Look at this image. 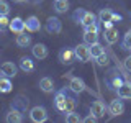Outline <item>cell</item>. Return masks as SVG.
Wrapping results in <instances>:
<instances>
[{
  "instance_id": "cell-1",
  "label": "cell",
  "mask_w": 131,
  "mask_h": 123,
  "mask_svg": "<svg viewBox=\"0 0 131 123\" xmlns=\"http://www.w3.org/2000/svg\"><path fill=\"white\" fill-rule=\"evenodd\" d=\"M30 118H31V121H35V123H43V121H46L48 120V112H46V108L44 107H33V108L30 110Z\"/></svg>"
},
{
  "instance_id": "cell-2",
  "label": "cell",
  "mask_w": 131,
  "mask_h": 123,
  "mask_svg": "<svg viewBox=\"0 0 131 123\" xmlns=\"http://www.w3.org/2000/svg\"><path fill=\"white\" fill-rule=\"evenodd\" d=\"M75 57L77 61H80V63H89L90 59H92V56H90V46L87 43L84 44H79V46H75Z\"/></svg>"
},
{
  "instance_id": "cell-3",
  "label": "cell",
  "mask_w": 131,
  "mask_h": 123,
  "mask_svg": "<svg viewBox=\"0 0 131 123\" xmlns=\"http://www.w3.org/2000/svg\"><path fill=\"white\" fill-rule=\"evenodd\" d=\"M98 41V26L97 23L92 25V26H87L84 28V43L87 44H93Z\"/></svg>"
},
{
  "instance_id": "cell-4",
  "label": "cell",
  "mask_w": 131,
  "mask_h": 123,
  "mask_svg": "<svg viewBox=\"0 0 131 123\" xmlns=\"http://www.w3.org/2000/svg\"><path fill=\"white\" fill-rule=\"evenodd\" d=\"M46 31L48 33H52V35L61 33V31H62V23H61V20L56 18V16L48 18V22H46Z\"/></svg>"
},
{
  "instance_id": "cell-5",
  "label": "cell",
  "mask_w": 131,
  "mask_h": 123,
  "mask_svg": "<svg viewBox=\"0 0 131 123\" xmlns=\"http://www.w3.org/2000/svg\"><path fill=\"white\" fill-rule=\"evenodd\" d=\"M69 89H71L74 94H82V92H85L87 85H85V82L82 79H79V77H72L71 82H69Z\"/></svg>"
},
{
  "instance_id": "cell-6",
  "label": "cell",
  "mask_w": 131,
  "mask_h": 123,
  "mask_svg": "<svg viewBox=\"0 0 131 123\" xmlns=\"http://www.w3.org/2000/svg\"><path fill=\"white\" fill-rule=\"evenodd\" d=\"M77 57H75V51L74 49H62V51L59 53V61L62 64H72L74 61H75Z\"/></svg>"
},
{
  "instance_id": "cell-7",
  "label": "cell",
  "mask_w": 131,
  "mask_h": 123,
  "mask_svg": "<svg viewBox=\"0 0 131 123\" xmlns=\"http://www.w3.org/2000/svg\"><path fill=\"white\" fill-rule=\"evenodd\" d=\"M10 28L13 33H16V35H20V33H23L25 30H26V23H25V20H21L20 16H16V18L10 20Z\"/></svg>"
},
{
  "instance_id": "cell-8",
  "label": "cell",
  "mask_w": 131,
  "mask_h": 123,
  "mask_svg": "<svg viewBox=\"0 0 131 123\" xmlns=\"http://www.w3.org/2000/svg\"><path fill=\"white\" fill-rule=\"evenodd\" d=\"M31 53L36 59H46L48 57V48H46V44H43V43L35 44V46L31 48Z\"/></svg>"
},
{
  "instance_id": "cell-9",
  "label": "cell",
  "mask_w": 131,
  "mask_h": 123,
  "mask_svg": "<svg viewBox=\"0 0 131 123\" xmlns=\"http://www.w3.org/2000/svg\"><path fill=\"white\" fill-rule=\"evenodd\" d=\"M103 38H105V41H106L108 44H115V43L118 41V30H116V28H113V26L105 28Z\"/></svg>"
},
{
  "instance_id": "cell-10",
  "label": "cell",
  "mask_w": 131,
  "mask_h": 123,
  "mask_svg": "<svg viewBox=\"0 0 131 123\" xmlns=\"http://www.w3.org/2000/svg\"><path fill=\"white\" fill-rule=\"evenodd\" d=\"M116 92H118V98L129 100L131 98V82H123L120 87L116 89Z\"/></svg>"
},
{
  "instance_id": "cell-11",
  "label": "cell",
  "mask_w": 131,
  "mask_h": 123,
  "mask_svg": "<svg viewBox=\"0 0 131 123\" xmlns=\"http://www.w3.org/2000/svg\"><path fill=\"white\" fill-rule=\"evenodd\" d=\"M25 23H26V31H30V33H36L41 30V23H39L38 16H30V18H26Z\"/></svg>"
},
{
  "instance_id": "cell-12",
  "label": "cell",
  "mask_w": 131,
  "mask_h": 123,
  "mask_svg": "<svg viewBox=\"0 0 131 123\" xmlns=\"http://www.w3.org/2000/svg\"><path fill=\"white\" fill-rule=\"evenodd\" d=\"M108 110H110V113H112L113 117H118V115H121L123 112H125V105H123L121 100H118V98H116V100H112Z\"/></svg>"
},
{
  "instance_id": "cell-13",
  "label": "cell",
  "mask_w": 131,
  "mask_h": 123,
  "mask_svg": "<svg viewBox=\"0 0 131 123\" xmlns=\"http://www.w3.org/2000/svg\"><path fill=\"white\" fill-rule=\"evenodd\" d=\"M5 120H7L8 123H21V121H23V115H21V112H20V110L12 108L10 112L7 113Z\"/></svg>"
},
{
  "instance_id": "cell-14",
  "label": "cell",
  "mask_w": 131,
  "mask_h": 123,
  "mask_svg": "<svg viewBox=\"0 0 131 123\" xmlns=\"http://www.w3.org/2000/svg\"><path fill=\"white\" fill-rule=\"evenodd\" d=\"M90 113L92 115H95L97 118H102L105 115V105L102 104L100 100H95L92 104V107H90Z\"/></svg>"
},
{
  "instance_id": "cell-15",
  "label": "cell",
  "mask_w": 131,
  "mask_h": 123,
  "mask_svg": "<svg viewBox=\"0 0 131 123\" xmlns=\"http://www.w3.org/2000/svg\"><path fill=\"white\" fill-rule=\"evenodd\" d=\"M2 72H3V76H7V77H15L16 76V66L13 63H10V61H7V63H3L2 66Z\"/></svg>"
},
{
  "instance_id": "cell-16",
  "label": "cell",
  "mask_w": 131,
  "mask_h": 123,
  "mask_svg": "<svg viewBox=\"0 0 131 123\" xmlns=\"http://www.w3.org/2000/svg\"><path fill=\"white\" fill-rule=\"evenodd\" d=\"M66 100H67V95L64 92H57L56 98H54V105L59 112H66Z\"/></svg>"
},
{
  "instance_id": "cell-17",
  "label": "cell",
  "mask_w": 131,
  "mask_h": 123,
  "mask_svg": "<svg viewBox=\"0 0 131 123\" xmlns=\"http://www.w3.org/2000/svg\"><path fill=\"white\" fill-rule=\"evenodd\" d=\"M97 23V16L92 13V12H85L84 16H82V20H80V25L84 28H87V26H92V25H95Z\"/></svg>"
},
{
  "instance_id": "cell-18",
  "label": "cell",
  "mask_w": 131,
  "mask_h": 123,
  "mask_svg": "<svg viewBox=\"0 0 131 123\" xmlns=\"http://www.w3.org/2000/svg\"><path fill=\"white\" fill-rule=\"evenodd\" d=\"M39 89L46 94L52 92V90H54V82H52L51 77H43V79L39 80Z\"/></svg>"
},
{
  "instance_id": "cell-19",
  "label": "cell",
  "mask_w": 131,
  "mask_h": 123,
  "mask_svg": "<svg viewBox=\"0 0 131 123\" xmlns=\"http://www.w3.org/2000/svg\"><path fill=\"white\" fill-rule=\"evenodd\" d=\"M113 12L110 10V8H103V10L100 12V13H98V18H100V22L102 23H113Z\"/></svg>"
},
{
  "instance_id": "cell-20",
  "label": "cell",
  "mask_w": 131,
  "mask_h": 123,
  "mask_svg": "<svg viewBox=\"0 0 131 123\" xmlns=\"http://www.w3.org/2000/svg\"><path fill=\"white\" fill-rule=\"evenodd\" d=\"M20 67H21V71H25V72H33L35 71L33 61L30 59V57H26V56H23L21 59H20Z\"/></svg>"
},
{
  "instance_id": "cell-21",
  "label": "cell",
  "mask_w": 131,
  "mask_h": 123,
  "mask_svg": "<svg viewBox=\"0 0 131 123\" xmlns=\"http://www.w3.org/2000/svg\"><path fill=\"white\" fill-rule=\"evenodd\" d=\"M12 82H10V77H7V76H3V77H0V94H8V92H12Z\"/></svg>"
},
{
  "instance_id": "cell-22",
  "label": "cell",
  "mask_w": 131,
  "mask_h": 123,
  "mask_svg": "<svg viewBox=\"0 0 131 123\" xmlns=\"http://www.w3.org/2000/svg\"><path fill=\"white\" fill-rule=\"evenodd\" d=\"M89 46H90V56H92L93 59H97L100 54H103V53H105V48L102 46L98 41H97V43H93V44H89Z\"/></svg>"
},
{
  "instance_id": "cell-23",
  "label": "cell",
  "mask_w": 131,
  "mask_h": 123,
  "mask_svg": "<svg viewBox=\"0 0 131 123\" xmlns=\"http://www.w3.org/2000/svg\"><path fill=\"white\" fill-rule=\"evenodd\" d=\"M16 44L21 46V48L30 46V44H31V36L30 35H25V31L20 33V35H16Z\"/></svg>"
},
{
  "instance_id": "cell-24",
  "label": "cell",
  "mask_w": 131,
  "mask_h": 123,
  "mask_svg": "<svg viewBox=\"0 0 131 123\" xmlns=\"http://www.w3.org/2000/svg\"><path fill=\"white\" fill-rule=\"evenodd\" d=\"M54 10L57 13H66L69 10V2L67 0H54Z\"/></svg>"
},
{
  "instance_id": "cell-25",
  "label": "cell",
  "mask_w": 131,
  "mask_h": 123,
  "mask_svg": "<svg viewBox=\"0 0 131 123\" xmlns=\"http://www.w3.org/2000/svg\"><path fill=\"white\" fill-rule=\"evenodd\" d=\"M75 107H77L75 98H74V97H67V100H66V113L75 112Z\"/></svg>"
},
{
  "instance_id": "cell-26",
  "label": "cell",
  "mask_w": 131,
  "mask_h": 123,
  "mask_svg": "<svg viewBox=\"0 0 131 123\" xmlns=\"http://www.w3.org/2000/svg\"><path fill=\"white\" fill-rule=\"evenodd\" d=\"M66 121L67 123H79V121H82V118L77 113L71 112V113H67V117H66Z\"/></svg>"
},
{
  "instance_id": "cell-27",
  "label": "cell",
  "mask_w": 131,
  "mask_h": 123,
  "mask_svg": "<svg viewBox=\"0 0 131 123\" xmlns=\"http://www.w3.org/2000/svg\"><path fill=\"white\" fill-rule=\"evenodd\" d=\"M10 26V20H8V15H0V30H5V28Z\"/></svg>"
},
{
  "instance_id": "cell-28",
  "label": "cell",
  "mask_w": 131,
  "mask_h": 123,
  "mask_svg": "<svg viewBox=\"0 0 131 123\" xmlns=\"http://www.w3.org/2000/svg\"><path fill=\"white\" fill-rule=\"evenodd\" d=\"M123 48L125 49H131V30L125 35V38H123Z\"/></svg>"
},
{
  "instance_id": "cell-29",
  "label": "cell",
  "mask_w": 131,
  "mask_h": 123,
  "mask_svg": "<svg viewBox=\"0 0 131 123\" xmlns=\"http://www.w3.org/2000/svg\"><path fill=\"white\" fill-rule=\"evenodd\" d=\"M10 13V5L3 0H0V15H8Z\"/></svg>"
},
{
  "instance_id": "cell-30",
  "label": "cell",
  "mask_w": 131,
  "mask_h": 123,
  "mask_svg": "<svg viewBox=\"0 0 131 123\" xmlns=\"http://www.w3.org/2000/svg\"><path fill=\"white\" fill-rule=\"evenodd\" d=\"M84 13H85L84 8H77L75 13H74V20H75L77 23H80V20H82V16H84Z\"/></svg>"
},
{
  "instance_id": "cell-31",
  "label": "cell",
  "mask_w": 131,
  "mask_h": 123,
  "mask_svg": "<svg viewBox=\"0 0 131 123\" xmlns=\"http://www.w3.org/2000/svg\"><path fill=\"white\" fill-rule=\"evenodd\" d=\"M97 64H98V66H106V64H108V57H106L105 53L97 57Z\"/></svg>"
},
{
  "instance_id": "cell-32",
  "label": "cell",
  "mask_w": 131,
  "mask_h": 123,
  "mask_svg": "<svg viewBox=\"0 0 131 123\" xmlns=\"http://www.w3.org/2000/svg\"><path fill=\"white\" fill-rule=\"evenodd\" d=\"M121 84H123V80L120 79V77H115V79L112 80V87H113V89H118Z\"/></svg>"
},
{
  "instance_id": "cell-33",
  "label": "cell",
  "mask_w": 131,
  "mask_h": 123,
  "mask_svg": "<svg viewBox=\"0 0 131 123\" xmlns=\"http://www.w3.org/2000/svg\"><path fill=\"white\" fill-rule=\"evenodd\" d=\"M125 67H126V71L131 72V56H128V57L125 59Z\"/></svg>"
},
{
  "instance_id": "cell-34",
  "label": "cell",
  "mask_w": 131,
  "mask_h": 123,
  "mask_svg": "<svg viewBox=\"0 0 131 123\" xmlns=\"http://www.w3.org/2000/svg\"><path fill=\"white\" fill-rule=\"evenodd\" d=\"M97 120H98V118L95 117V115H92V113H90V115H89V117H87V118H85V120H84V121H92V123H93V121H97Z\"/></svg>"
},
{
  "instance_id": "cell-35",
  "label": "cell",
  "mask_w": 131,
  "mask_h": 123,
  "mask_svg": "<svg viewBox=\"0 0 131 123\" xmlns=\"http://www.w3.org/2000/svg\"><path fill=\"white\" fill-rule=\"evenodd\" d=\"M15 3H23V2H26V0H13Z\"/></svg>"
},
{
  "instance_id": "cell-36",
  "label": "cell",
  "mask_w": 131,
  "mask_h": 123,
  "mask_svg": "<svg viewBox=\"0 0 131 123\" xmlns=\"http://www.w3.org/2000/svg\"><path fill=\"white\" fill-rule=\"evenodd\" d=\"M0 77H3V72H2V67H0Z\"/></svg>"
},
{
  "instance_id": "cell-37",
  "label": "cell",
  "mask_w": 131,
  "mask_h": 123,
  "mask_svg": "<svg viewBox=\"0 0 131 123\" xmlns=\"http://www.w3.org/2000/svg\"><path fill=\"white\" fill-rule=\"evenodd\" d=\"M33 2H35V3H38V2H41V0H33Z\"/></svg>"
},
{
  "instance_id": "cell-38",
  "label": "cell",
  "mask_w": 131,
  "mask_h": 123,
  "mask_svg": "<svg viewBox=\"0 0 131 123\" xmlns=\"http://www.w3.org/2000/svg\"><path fill=\"white\" fill-rule=\"evenodd\" d=\"M0 31H2V30H0Z\"/></svg>"
}]
</instances>
